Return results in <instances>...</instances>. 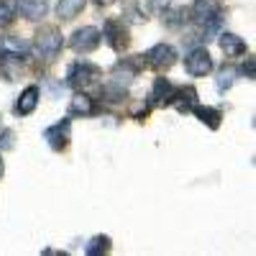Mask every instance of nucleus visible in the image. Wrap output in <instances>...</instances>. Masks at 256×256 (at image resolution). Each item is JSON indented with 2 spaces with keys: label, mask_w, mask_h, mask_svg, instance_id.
I'll use <instances>...</instances> for the list:
<instances>
[{
  "label": "nucleus",
  "mask_w": 256,
  "mask_h": 256,
  "mask_svg": "<svg viewBox=\"0 0 256 256\" xmlns=\"http://www.w3.org/2000/svg\"><path fill=\"white\" fill-rule=\"evenodd\" d=\"M34 54L41 62H54L64 49V34L56 26H41L34 36Z\"/></svg>",
  "instance_id": "obj_1"
},
{
  "label": "nucleus",
  "mask_w": 256,
  "mask_h": 256,
  "mask_svg": "<svg viewBox=\"0 0 256 256\" xmlns=\"http://www.w3.org/2000/svg\"><path fill=\"white\" fill-rule=\"evenodd\" d=\"M100 82H102V70L92 62H74L67 72V84L74 90H82V92L100 88Z\"/></svg>",
  "instance_id": "obj_2"
},
{
  "label": "nucleus",
  "mask_w": 256,
  "mask_h": 256,
  "mask_svg": "<svg viewBox=\"0 0 256 256\" xmlns=\"http://www.w3.org/2000/svg\"><path fill=\"white\" fill-rule=\"evenodd\" d=\"M187 18L200 26H208L212 20H223V8H220V0H195L187 10Z\"/></svg>",
  "instance_id": "obj_3"
},
{
  "label": "nucleus",
  "mask_w": 256,
  "mask_h": 256,
  "mask_svg": "<svg viewBox=\"0 0 256 256\" xmlns=\"http://www.w3.org/2000/svg\"><path fill=\"white\" fill-rule=\"evenodd\" d=\"M102 38L108 41V46L113 52H126L128 44H131V34H128V26L123 24L120 18H108L102 26Z\"/></svg>",
  "instance_id": "obj_4"
},
{
  "label": "nucleus",
  "mask_w": 256,
  "mask_h": 256,
  "mask_svg": "<svg viewBox=\"0 0 256 256\" xmlns=\"http://www.w3.org/2000/svg\"><path fill=\"white\" fill-rule=\"evenodd\" d=\"M144 59H146V67H152L156 72H166L177 64V49L172 44H156L144 54Z\"/></svg>",
  "instance_id": "obj_5"
},
{
  "label": "nucleus",
  "mask_w": 256,
  "mask_h": 256,
  "mask_svg": "<svg viewBox=\"0 0 256 256\" xmlns=\"http://www.w3.org/2000/svg\"><path fill=\"white\" fill-rule=\"evenodd\" d=\"M100 41H102V34L100 28L95 26H82L77 28L72 36H70V49L77 52V54H90L100 46Z\"/></svg>",
  "instance_id": "obj_6"
},
{
  "label": "nucleus",
  "mask_w": 256,
  "mask_h": 256,
  "mask_svg": "<svg viewBox=\"0 0 256 256\" xmlns=\"http://www.w3.org/2000/svg\"><path fill=\"white\" fill-rule=\"evenodd\" d=\"M184 70H187L190 77H208L216 70V64H212V56L205 46H195L184 56Z\"/></svg>",
  "instance_id": "obj_7"
},
{
  "label": "nucleus",
  "mask_w": 256,
  "mask_h": 256,
  "mask_svg": "<svg viewBox=\"0 0 256 256\" xmlns=\"http://www.w3.org/2000/svg\"><path fill=\"white\" fill-rule=\"evenodd\" d=\"M31 46L20 36H0V62H24L28 59Z\"/></svg>",
  "instance_id": "obj_8"
},
{
  "label": "nucleus",
  "mask_w": 256,
  "mask_h": 256,
  "mask_svg": "<svg viewBox=\"0 0 256 256\" xmlns=\"http://www.w3.org/2000/svg\"><path fill=\"white\" fill-rule=\"evenodd\" d=\"M44 141L54 148V152H64L72 141V120L70 118H62L59 123L49 126L44 131Z\"/></svg>",
  "instance_id": "obj_9"
},
{
  "label": "nucleus",
  "mask_w": 256,
  "mask_h": 256,
  "mask_svg": "<svg viewBox=\"0 0 256 256\" xmlns=\"http://www.w3.org/2000/svg\"><path fill=\"white\" fill-rule=\"evenodd\" d=\"M174 95H177V88L172 84V80L166 77H156L154 84H152V92H148V102H152V108H169V105L174 102Z\"/></svg>",
  "instance_id": "obj_10"
},
{
  "label": "nucleus",
  "mask_w": 256,
  "mask_h": 256,
  "mask_svg": "<svg viewBox=\"0 0 256 256\" xmlns=\"http://www.w3.org/2000/svg\"><path fill=\"white\" fill-rule=\"evenodd\" d=\"M16 3H18V13L31 24H38L49 13V0H16Z\"/></svg>",
  "instance_id": "obj_11"
},
{
  "label": "nucleus",
  "mask_w": 256,
  "mask_h": 256,
  "mask_svg": "<svg viewBox=\"0 0 256 256\" xmlns=\"http://www.w3.org/2000/svg\"><path fill=\"white\" fill-rule=\"evenodd\" d=\"M98 113V102L88 95V92H82L77 90L70 100V116H82V118H90Z\"/></svg>",
  "instance_id": "obj_12"
},
{
  "label": "nucleus",
  "mask_w": 256,
  "mask_h": 256,
  "mask_svg": "<svg viewBox=\"0 0 256 256\" xmlns=\"http://www.w3.org/2000/svg\"><path fill=\"white\" fill-rule=\"evenodd\" d=\"M220 38V49H223V54L228 56V59H238V56H244L246 52H248V46H246V41L238 36V34H220L218 36Z\"/></svg>",
  "instance_id": "obj_13"
},
{
  "label": "nucleus",
  "mask_w": 256,
  "mask_h": 256,
  "mask_svg": "<svg viewBox=\"0 0 256 256\" xmlns=\"http://www.w3.org/2000/svg\"><path fill=\"white\" fill-rule=\"evenodd\" d=\"M38 100H41V90L36 88V84H28V88L20 92L18 102H16V113L18 116H31L38 108Z\"/></svg>",
  "instance_id": "obj_14"
},
{
  "label": "nucleus",
  "mask_w": 256,
  "mask_h": 256,
  "mask_svg": "<svg viewBox=\"0 0 256 256\" xmlns=\"http://www.w3.org/2000/svg\"><path fill=\"white\" fill-rule=\"evenodd\" d=\"M84 6H88V0H59L56 3V18L62 20V24H67V20H74Z\"/></svg>",
  "instance_id": "obj_15"
},
{
  "label": "nucleus",
  "mask_w": 256,
  "mask_h": 256,
  "mask_svg": "<svg viewBox=\"0 0 256 256\" xmlns=\"http://www.w3.org/2000/svg\"><path fill=\"white\" fill-rule=\"evenodd\" d=\"M192 113H195V118L200 120V123H205L208 128H212V131H218L220 128V120H223V113L218 110V108H210V105H195L192 108Z\"/></svg>",
  "instance_id": "obj_16"
},
{
  "label": "nucleus",
  "mask_w": 256,
  "mask_h": 256,
  "mask_svg": "<svg viewBox=\"0 0 256 256\" xmlns=\"http://www.w3.org/2000/svg\"><path fill=\"white\" fill-rule=\"evenodd\" d=\"M180 113H192V108L198 105V90L195 88H177V95H174V102Z\"/></svg>",
  "instance_id": "obj_17"
},
{
  "label": "nucleus",
  "mask_w": 256,
  "mask_h": 256,
  "mask_svg": "<svg viewBox=\"0 0 256 256\" xmlns=\"http://www.w3.org/2000/svg\"><path fill=\"white\" fill-rule=\"evenodd\" d=\"M162 24L166 28H182L187 24V10L184 8H172V6H166L162 10Z\"/></svg>",
  "instance_id": "obj_18"
},
{
  "label": "nucleus",
  "mask_w": 256,
  "mask_h": 256,
  "mask_svg": "<svg viewBox=\"0 0 256 256\" xmlns=\"http://www.w3.org/2000/svg\"><path fill=\"white\" fill-rule=\"evenodd\" d=\"M236 80H238V70L233 67V64H223L220 72H218V80H216L218 92H228L233 84H236Z\"/></svg>",
  "instance_id": "obj_19"
},
{
  "label": "nucleus",
  "mask_w": 256,
  "mask_h": 256,
  "mask_svg": "<svg viewBox=\"0 0 256 256\" xmlns=\"http://www.w3.org/2000/svg\"><path fill=\"white\" fill-rule=\"evenodd\" d=\"M18 18V3L16 0H0V28H8Z\"/></svg>",
  "instance_id": "obj_20"
},
{
  "label": "nucleus",
  "mask_w": 256,
  "mask_h": 256,
  "mask_svg": "<svg viewBox=\"0 0 256 256\" xmlns=\"http://www.w3.org/2000/svg\"><path fill=\"white\" fill-rule=\"evenodd\" d=\"M113 248V241H110V236H95V238H90V244L84 246V254L88 256H102V254H108Z\"/></svg>",
  "instance_id": "obj_21"
},
{
  "label": "nucleus",
  "mask_w": 256,
  "mask_h": 256,
  "mask_svg": "<svg viewBox=\"0 0 256 256\" xmlns=\"http://www.w3.org/2000/svg\"><path fill=\"white\" fill-rule=\"evenodd\" d=\"M123 18H128L131 24H146V13L138 10L136 3H126V8H123Z\"/></svg>",
  "instance_id": "obj_22"
},
{
  "label": "nucleus",
  "mask_w": 256,
  "mask_h": 256,
  "mask_svg": "<svg viewBox=\"0 0 256 256\" xmlns=\"http://www.w3.org/2000/svg\"><path fill=\"white\" fill-rule=\"evenodd\" d=\"M238 74H244L246 80H256V59H254V56H248V59L241 64Z\"/></svg>",
  "instance_id": "obj_23"
},
{
  "label": "nucleus",
  "mask_w": 256,
  "mask_h": 256,
  "mask_svg": "<svg viewBox=\"0 0 256 256\" xmlns=\"http://www.w3.org/2000/svg\"><path fill=\"white\" fill-rule=\"evenodd\" d=\"M148 110H152V102H148V100H141L138 105H134V108H131V116H134L136 120H144V118L148 116Z\"/></svg>",
  "instance_id": "obj_24"
},
{
  "label": "nucleus",
  "mask_w": 256,
  "mask_h": 256,
  "mask_svg": "<svg viewBox=\"0 0 256 256\" xmlns=\"http://www.w3.org/2000/svg\"><path fill=\"white\" fill-rule=\"evenodd\" d=\"M169 3H172V0H148V8H152L154 13H162Z\"/></svg>",
  "instance_id": "obj_25"
},
{
  "label": "nucleus",
  "mask_w": 256,
  "mask_h": 256,
  "mask_svg": "<svg viewBox=\"0 0 256 256\" xmlns=\"http://www.w3.org/2000/svg\"><path fill=\"white\" fill-rule=\"evenodd\" d=\"M0 148H13V131H3V138H0Z\"/></svg>",
  "instance_id": "obj_26"
},
{
  "label": "nucleus",
  "mask_w": 256,
  "mask_h": 256,
  "mask_svg": "<svg viewBox=\"0 0 256 256\" xmlns=\"http://www.w3.org/2000/svg\"><path fill=\"white\" fill-rule=\"evenodd\" d=\"M118 0H95V6L98 8H110V6H116Z\"/></svg>",
  "instance_id": "obj_27"
},
{
  "label": "nucleus",
  "mask_w": 256,
  "mask_h": 256,
  "mask_svg": "<svg viewBox=\"0 0 256 256\" xmlns=\"http://www.w3.org/2000/svg\"><path fill=\"white\" fill-rule=\"evenodd\" d=\"M0 177H3V156H0Z\"/></svg>",
  "instance_id": "obj_28"
}]
</instances>
